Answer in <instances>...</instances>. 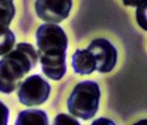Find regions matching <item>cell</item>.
I'll use <instances>...</instances> for the list:
<instances>
[{
  "label": "cell",
  "instance_id": "1",
  "mask_svg": "<svg viewBox=\"0 0 147 125\" xmlns=\"http://www.w3.org/2000/svg\"><path fill=\"white\" fill-rule=\"evenodd\" d=\"M37 55L44 74L52 80H60L66 72V33L59 25L42 24L36 30Z\"/></svg>",
  "mask_w": 147,
  "mask_h": 125
},
{
  "label": "cell",
  "instance_id": "2",
  "mask_svg": "<svg viewBox=\"0 0 147 125\" xmlns=\"http://www.w3.org/2000/svg\"><path fill=\"white\" fill-rule=\"evenodd\" d=\"M38 55L33 45L17 44L16 48L0 59V92L13 93L21 85L22 78L36 67Z\"/></svg>",
  "mask_w": 147,
  "mask_h": 125
},
{
  "label": "cell",
  "instance_id": "3",
  "mask_svg": "<svg viewBox=\"0 0 147 125\" xmlns=\"http://www.w3.org/2000/svg\"><path fill=\"white\" fill-rule=\"evenodd\" d=\"M100 90L93 80L81 81L74 88L67 99V109L74 117L90 120L96 114L100 105Z\"/></svg>",
  "mask_w": 147,
  "mask_h": 125
},
{
  "label": "cell",
  "instance_id": "4",
  "mask_svg": "<svg viewBox=\"0 0 147 125\" xmlns=\"http://www.w3.org/2000/svg\"><path fill=\"white\" fill-rule=\"evenodd\" d=\"M51 87L40 74L27 77L19 85V101L26 107H35L45 103L50 96Z\"/></svg>",
  "mask_w": 147,
  "mask_h": 125
},
{
  "label": "cell",
  "instance_id": "5",
  "mask_svg": "<svg viewBox=\"0 0 147 125\" xmlns=\"http://www.w3.org/2000/svg\"><path fill=\"white\" fill-rule=\"evenodd\" d=\"M73 0H36L35 12L38 18L47 23L58 24L71 13Z\"/></svg>",
  "mask_w": 147,
  "mask_h": 125
},
{
  "label": "cell",
  "instance_id": "6",
  "mask_svg": "<svg viewBox=\"0 0 147 125\" xmlns=\"http://www.w3.org/2000/svg\"><path fill=\"white\" fill-rule=\"evenodd\" d=\"M88 50L93 54L96 61V71L109 73L117 63V50L115 46L107 39H95L89 44Z\"/></svg>",
  "mask_w": 147,
  "mask_h": 125
},
{
  "label": "cell",
  "instance_id": "7",
  "mask_svg": "<svg viewBox=\"0 0 147 125\" xmlns=\"http://www.w3.org/2000/svg\"><path fill=\"white\" fill-rule=\"evenodd\" d=\"M71 67L77 74L89 75L96 71V61L88 49H77L71 57Z\"/></svg>",
  "mask_w": 147,
  "mask_h": 125
},
{
  "label": "cell",
  "instance_id": "8",
  "mask_svg": "<svg viewBox=\"0 0 147 125\" xmlns=\"http://www.w3.org/2000/svg\"><path fill=\"white\" fill-rule=\"evenodd\" d=\"M48 121L47 114L40 109H26L20 112L18 119L16 120V125L24 124H44L47 125Z\"/></svg>",
  "mask_w": 147,
  "mask_h": 125
},
{
  "label": "cell",
  "instance_id": "9",
  "mask_svg": "<svg viewBox=\"0 0 147 125\" xmlns=\"http://www.w3.org/2000/svg\"><path fill=\"white\" fill-rule=\"evenodd\" d=\"M16 43L15 33L8 26L0 25V55H5L11 50Z\"/></svg>",
  "mask_w": 147,
  "mask_h": 125
},
{
  "label": "cell",
  "instance_id": "10",
  "mask_svg": "<svg viewBox=\"0 0 147 125\" xmlns=\"http://www.w3.org/2000/svg\"><path fill=\"white\" fill-rule=\"evenodd\" d=\"M16 14L13 0H0V25L9 26Z\"/></svg>",
  "mask_w": 147,
  "mask_h": 125
},
{
  "label": "cell",
  "instance_id": "11",
  "mask_svg": "<svg viewBox=\"0 0 147 125\" xmlns=\"http://www.w3.org/2000/svg\"><path fill=\"white\" fill-rule=\"evenodd\" d=\"M136 19L139 26L141 27L142 29L147 31V0L142 4L137 6Z\"/></svg>",
  "mask_w": 147,
  "mask_h": 125
},
{
  "label": "cell",
  "instance_id": "12",
  "mask_svg": "<svg viewBox=\"0 0 147 125\" xmlns=\"http://www.w3.org/2000/svg\"><path fill=\"white\" fill-rule=\"evenodd\" d=\"M54 125H57V124H77L79 125L80 122L78 120H76L74 117L69 116V115H66V114H59L56 116V118L54 119Z\"/></svg>",
  "mask_w": 147,
  "mask_h": 125
},
{
  "label": "cell",
  "instance_id": "13",
  "mask_svg": "<svg viewBox=\"0 0 147 125\" xmlns=\"http://www.w3.org/2000/svg\"><path fill=\"white\" fill-rule=\"evenodd\" d=\"M9 117V109L3 102L0 101V125H6Z\"/></svg>",
  "mask_w": 147,
  "mask_h": 125
},
{
  "label": "cell",
  "instance_id": "14",
  "mask_svg": "<svg viewBox=\"0 0 147 125\" xmlns=\"http://www.w3.org/2000/svg\"><path fill=\"white\" fill-rule=\"evenodd\" d=\"M145 1L146 0H122L123 4L126 6H138Z\"/></svg>",
  "mask_w": 147,
  "mask_h": 125
},
{
  "label": "cell",
  "instance_id": "15",
  "mask_svg": "<svg viewBox=\"0 0 147 125\" xmlns=\"http://www.w3.org/2000/svg\"><path fill=\"white\" fill-rule=\"evenodd\" d=\"M100 124V123H110V124H114L113 121H110V120H107V119H98L96 120V121H93V123L92 124Z\"/></svg>",
  "mask_w": 147,
  "mask_h": 125
}]
</instances>
